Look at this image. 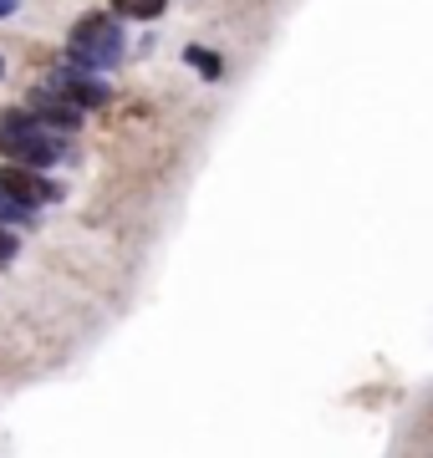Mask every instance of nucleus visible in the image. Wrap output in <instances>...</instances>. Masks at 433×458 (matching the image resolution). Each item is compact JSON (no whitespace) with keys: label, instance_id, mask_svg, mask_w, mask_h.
<instances>
[{"label":"nucleus","instance_id":"2","mask_svg":"<svg viewBox=\"0 0 433 458\" xmlns=\"http://www.w3.org/2000/svg\"><path fill=\"white\" fill-rule=\"evenodd\" d=\"M67 62L82 72H102V66L123 62V26L113 16H82L67 36Z\"/></svg>","mask_w":433,"mask_h":458},{"label":"nucleus","instance_id":"5","mask_svg":"<svg viewBox=\"0 0 433 458\" xmlns=\"http://www.w3.org/2000/svg\"><path fill=\"white\" fill-rule=\"evenodd\" d=\"M31 102H36L31 117H36V123H47L51 132H72L77 123H82V107H72V102L62 98L56 87H41V92H36Z\"/></svg>","mask_w":433,"mask_h":458},{"label":"nucleus","instance_id":"7","mask_svg":"<svg viewBox=\"0 0 433 458\" xmlns=\"http://www.w3.org/2000/svg\"><path fill=\"white\" fill-rule=\"evenodd\" d=\"M113 5H117V16L153 21V16H164V5H168V0H113Z\"/></svg>","mask_w":433,"mask_h":458},{"label":"nucleus","instance_id":"1","mask_svg":"<svg viewBox=\"0 0 433 458\" xmlns=\"http://www.w3.org/2000/svg\"><path fill=\"white\" fill-rule=\"evenodd\" d=\"M0 153L16 168H47L62 158V138L47 123H36L31 113H11L0 123Z\"/></svg>","mask_w":433,"mask_h":458},{"label":"nucleus","instance_id":"4","mask_svg":"<svg viewBox=\"0 0 433 458\" xmlns=\"http://www.w3.org/2000/svg\"><path fill=\"white\" fill-rule=\"evenodd\" d=\"M51 87H56L72 107H102V102H107V82H102V77H92V72H82V66H72V62L56 66Z\"/></svg>","mask_w":433,"mask_h":458},{"label":"nucleus","instance_id":"3","mask_svg":"<svg viewBox=\"0 0 433 458\" xmlns=\"http://www.w3.org/2000/svg\"><path fill=\"white\" fill-rule=\"evenodd\" d=\"M0 189L16 199V204H26V209H36V204H51V199H62V189L56 183H47L36 168H16V164H5L0 168Z\"/></svg>","mask_w":433,"mask_h":458},{"label":"nucleus","instance_id":"6","mask_svg":"<svg viewBox=\"0 0 433 458\" xmlns=\"http://www.w3.org/2000/svg\"><path fill=\"white\" fill-rule=\"evenodd\" d=\"M183 62H194L215 82V77H225V56H215V51H204V47H183Z\"/></svg>","mask_w":433,"mask_h":458},{"label":"nucleus","instance_id":"9","mask_svg":"<svg viewBox=\"0 0 433 458\" xmlns=\"http://www.w3.org/2000/svg\"><path fill=\"white\" fill-rule=\"evenodd\" d=\"M11 255H16V234H11V229H0V260H11Z\"/></svg>","mask_w":433,"mask_h":458},{"label":"nucleus","instance_id":"10","mask_svg":"<svg viewBox=\"0 0 433 458\" xmlns=\"http://www.w3.org/2000/svg\"><path fill=\"white\" fill-rule=\"evenodd\" d=\"M16 11V0H0V16H11Z\"/></svg>","mask_w":433,"mask_h":458},{"label":"nucleus","instance_id":"8","mask_svg":"<svg viewBox=\"0 0 433 458\" xmlns=\"http://www.w3.org/2000/svg\"><path fill=\"white\" fill-rule=\"evenodd\" d=\"M5 219H31V209H26V204H16V199L0 189V225H5Z\"/></svg>","mask_w":433,"mask_h":458},{"label":"nucleus","instance_id":"11","mask_svg":"<svg viewBox=\"0 0 433 458\" xmlns=\"http://www.w3.org/2000/svg\"><path fill=\"white\" fill-rule=\"evenodd\" d=\"M0 77H5V62H0Z\"/></svg>","mask_w":433,"mask_h":458}]
</instances>
